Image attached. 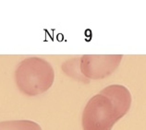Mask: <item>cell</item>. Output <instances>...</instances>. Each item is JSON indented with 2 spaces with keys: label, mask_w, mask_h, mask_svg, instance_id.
Instances as JSON below:
<instances>
[{
  "label": "cell",
  "mask_w": 146,
  "mask_h": 130,
  "mask_svg": "<svg viewBox=\"0 0 146 130\" xmlns=\"http://www.w3.org/2000/svg\"><path fill=\"white\" fill-rule=\"evenodd\" d=\"M131 101V94L125 86H107L87 102L82 118L83 130H111L129 112Z\"/></svg>",
  "instance_id": "cell-1"
},
{
  "label": "cell",
  "mask_w": 146,
  "mask_h": 130,
  "mask_svg": "<svg viewBox=\"0 0 146 130\" xmlns=\"http://www.w3.org/2000/svg\"><path fill=\"white\" fill-rule=\"evenodd\" d=\"M55 72L51 64L41 57L25 58L18 65L15 71L16 84L22 93L36 96L52 87Z\"/></svg>",
  "instance_id": "cell-2"
},
{
  "label": "cell",
  "mask_w": 146,
  "mask_h": 130,
  "mask_svg": "<svg viewBox=\"0 0 146 130\" xmlns=\"http://www.w3.org/2000/svg\"><path fill=\"white\" fill-rule=\"evenodd\" d=\"M122 55H83L80 70L87 79H100L112 74L119 66Z\"/></svg>",
  "instance_id": "cell-3"
},
{
  "label": "cell",
  "mask_w": 146,
  "mask_h": 130,
  "mask_svg": "<svg viewBox=\"0 0 146 130\" xmlns=\"http://www.w3.org/2000/svg\"><path fill=\"white\" fill-rule=\"evenodd\" d=\"M80 57H74L65 61L62 65V70L66 75L74 79L79 80L84 83H89V79H87L82 73L80 70Z\"/></svg>",
  "instance_id": "cell-4"
},
{
  "label": "cell",
  "mask_w": 146,
  "mask_h": 130,
  "mask_svg": "<svg viewBox=\"0 0 146 130\" xmlns=\"http://www.w3.org/2000/svg\"><path fill=\"white\" fill-rule=\"evenodd\" d=\"M0 130H42V127L31 120H12L0 122Z\"/></svg>",
  "instance_id": "cell-5"
}]
</instances>
